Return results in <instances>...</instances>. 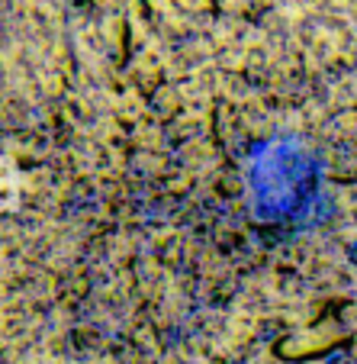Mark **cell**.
Listing matches in <instances>:
<instances>
[{
    "instance_id": "1",
    "label": "cell",
    "mask_w": 357,
    "mask_h": 364,
    "mask_svg": "<svg viewBox=\"0 0 357 364\" xmlns=\"http://www.w3.org/2000/svg\"><path fill=\"white\" fill-rule=\"evenodd\" d=\"M0 364H357V29L0 20Z\"/></svg>"
}]
</instances>
